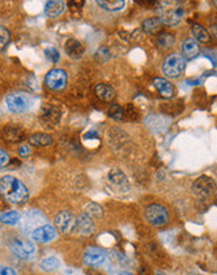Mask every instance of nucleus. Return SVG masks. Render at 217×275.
<instances>
[{"instance_id":"24","label":"nucleus","mask_w":217,"mask_h":275,"mask_svg":"<svg viewBox=\"0 0 217 275\" xmlns=\"http://www.w3.org/2000/svg\"><path fill=\"white\" fill-rule=\"evenodd\" d=\"M29 141L34 146H49L53 144V138L44 133H35L29 138Z\"/></svg>"},{"instance_id":"36","label":"nucleus","mask_w":217,"mask_h":275,"mask_svg":"<svg viewBox=\"0 0 217 275\" xmlns=\"http://www.w3.org/2000/svg\"><path fill=\"white\" fill-rule=\"evenodd\" d=\"M119 275H133V274H130V273H121Z\"/></svg>"},{"instance_id":"20","label":"nucleus","mask_w":217,"mask_h":275,"mask_svg":"<svg viewBox=\"0 0 217 275\" xmlns=\"http://www.w3.org/2000/svg\"><path fill=\"white\" fill-rule=\"evenodd\" d=\"M94 92H96L97 97L103 101H112L113 99L116 98V90L113 89L109 84H105V83L97 84Z\"/></svg>"},{"instance_id":"18","label":"nucleus","mask_w":217,"mask_h":275,"mask_svg":"<svg viewBox=\"0 0 217 275\" xmlns=\"http://www.w3.org/2000/svg\"><path fill=\"white\" fill-rule=\"evenodd\" d=\"M61 110L57 106H45L43 109V114H42V120L49 126H54L55 124H58L59 119H61Z\"/></svg>"},{"instance_id":"34","label":"nucleus","mask_w":217,"mask_h":275,"mask_svg":"<svg viewBox=\"0 0 217 275\" xmlns=\"http://www.w3.org/2000/svg\"><path fill=\"white\" fill-rule=\"evenodd\" d=\"M9 161H10V157H9L8 153L5 150L0 149V169L5 168Z\"/></svg>"},{"instance_id":"12","label":"nucleus","mask_w":217,"mask_h":275,"mask_svg":"<svg viewBox=\"0 0 217 275\" xmlns=\"http://www.w3.org/2000/svg\"><path fill=\"white\" fill-rule=\"evenodd\" d=\"M75 218L70 212H61L55 216V227L62 233H70L74 229Z\"/></svg>"},{"instance_id":"16","label":"nucleus","mask_w":217,"mask_h":275,"mask_svg":"<svg viewBox=\"0 0 217 275\" xmlns=\"http://www.w3.org/2000/svg\"><path fill=\"white\" fill-rule=\"evenodd\" d=\"M153 86L156 88L159 95L163 98H172L174 94V86L166 78H154Z\"/></svg>"},{"instance_id":"11","label":"nucleus","mask_w":217,"mask_h":275,"mask_svg":"<svg viewBox=\"0 0 217 275\" xmlns=\"http://www.w3.org/2000/svg\"><path fill=\"white\" fill-rule=\"evenodd\" d=\"M106 259H107V255L102 249L98 248H89L87 252L84 253L83 261L86 265L92 268L101 267L106 263Z\"/></svg>"},{"instance_id":"22","label":"nucleus","mask_w":217,"mask_h":275,"mask_svg":"<svg viewBox=\"0 0 217 275\" xmlns=\"http://www.w3.org/2000/svg\"><path fill=\"white\" fill-rule=\"evenodd\" d=\"M3 137L5 140L12 141V143H17V141H19L21 139H23L24 135L23 130H22L21 128H18V126L14 125H8L5 126V129H4Z\"/></svg>"},{"instance_id":"23","label":"nucleus","mask_w":217,"mask_h":275,"mask_svg":"<svg viewBox=\"0 0 217 275\" xmlns=\"http://www.w3.org/2000/svg\"><path fill=\"white\" fill-rule=\"evenodd\" d=\"M22 215L17 210H9L0 214V223L5 224V225H17L21 221Z\"/></svg>"},{"instance_id":"35","label":"nucleus","mask_w":217,"mask_h":275,"mask_svg":"<svg viewBox=\"0 0 217 275\" xmlns=\"http://www.w3.org/2000/svg\"><path fill=\"white\" fill-rule=\"evenodd\" d=\"M0 275H17V272L10 267L0 265Z\"/></svg>"},{"instance_id":"14","label":"nucleus","mask_w":217,"mask_h":275,"mask_svg":"<svg viewBox=\"0 0 217 275\" xmlns=\"http://www.w3.org/2000/svg\"><path fill=\"white\" fill-rule=\"evenodd\" d=\"M74 230L82 235H90L94 230V225H93V219L89 215L82 214L78 218L75 219L74 223Z\"/></svg>"},{"instance_id":"17","label":"nucleus","mask_w":217,"mask_h":275,"mask_svg":"<svg viewBox=\"0 0 217 275\" xmlns=\"http://www.w3.org/2000/svg\"><path fill=\"white\" fill-rule=\"evenodd\" d=\"M65 10V3L64 1H58V0H53V1H46L44 6V14L50 19L61 17Z\"/></svg>"},{"instance_id":"29","label":"nucleus","mask_w":217,"mask_h":275,"mask_svg":"<svg viewBox=\"0 0 217 275\" xmlns=\"http://www.w3.org/2000/svg\"><path fill=\"white\" fill-rule=\"evenodd\" d=\"M108 115L112 119H114V120H122L125 118V110L122 109L119 105H117V104H113V105H110L109 109H108Z\"/></svg>"},{"instance_id":"32","label":"nucleus","mask_w":217,"mask_h":275,"mask_svg":"<svg viewBox=\"0 0 217 275\" xmlns=\"http://www.w3.org/2000/svg\"><path fill=\"white\" fill-rule=\"evenodd\" d=\"M44 54H45L46 59H48L49 61H52V63H57V61L59 60V58H61V55H59V52L55 48L45 49Z\"/></svg>"},{"instance_id":"2","label":"nucleus","mask_w":217,"mask_h":275,"mask_svg":"<svg viewBox=\"0 0 217 275\" xmlns=\"http://www.w3.org/2000/svg\"><path fill=\"white\" fill-rule=\"evenodd\" d=\"M157 14L161 24L166 26H177L182 21L185 8L180 1H162L157 6Z\"/></svg>"},{"instance_id":"5","label":"nucleus","mask_w":217,"mask_h":275,"mask_svg":"<svg viewBox=\"0 0 217 275\" xmlns=\"http://www.w3.org/2000/svg\"><path fill=\"white\" fill-rule=\"evenodd\" d=\"M9 249L12 250L17 258L23 259V260H29L35 254V247L32 241L23 238H13L9 241Z\"/></svg>"},{"instance_id":"3","label":"nucleus","mask_w":217,"mask_h":275,"mask_svg":"<svg viewBox=\"0 0 217 275\" xmlns=\"http://www.w3.org/2000/svg\"><path fill=\"white\" fill-rule=\"evenodd\" d=\"M6 106L14 114H23L30 110L34 104V98L28 93L17 92L9 94L5 99Z\"/></svg>"},{"instance_id":"21","label":"nucleus","mask_w":217,"mask_h":275,"mask_svg":"<svg viewBox=\"0 0 217 275\" xmlns=\"http://www.w3.org/2000/svg\"><path fill=\"white\" fill-rule=\"evenodd\" d=\"M97 4L99 8L105 9L107 12H119V10H123L126 6L125 0H98Z\"/></svg>"},{"instance_id":"8","label":"nucleus","mask_w":217,"mask_h":275,"mask_svg":"<svg viewBox=\"0 0 217 275\" xmlns=\"http://www.w3.org/2000/svg\"><path fill=\"white\" fill-rule=\"evenodd\" d=\"M43 219V214L38 212V210L26 212L21 218V221H19V223H21V229L23 230V233H25V234H30L35 228L41 227Z\"/></svg>"},{"instance_id":"33","label":"nucleus","mask_w":217,"mask_h":275,"mask_svg":"<svg viewBox=\"0 0 217 275\" xmlns=\"http://www.w3.org/2000/svg\"><path fill=\"white\" fill-rule=\"evenodd\" d=\"M18 154L21 155L22 158H28V157L32 154V148H30V145H28V144H23V145L19 146Z\"/></svg>"},{"instance_id":"26","label":"nucleus","mask_w":217,"mask_h":275,"mask_svg":"<svg viewBox=\"0 0 217 275\" xmlns=\"http://www.w3.org/2000/svg\"><path fill=\"white\" fill-rule=\"evenodd\" d=\"M59 268H61V260L58 258H55V256L45 258L41 263V269L46 273H53L55 270H58Z\"/></svg>"},{"instance_id":"7","label":"nucleus","mask_w":217,"mask_h":275,"mask_svg":"<svg viewBox=\"0 0 217 275\" xmlns=\"http://www.w3.org/2000/svg\"><path fill=\"white\" fill-rule=\"evenodd\" d=\"M216 189V183L210 177H201V178L196 179L195 183L192 184V192L198 198H209L215 193Z\"/></svg>"},{"instance_id":"31","label":"nucleus","mask_w":217,"mask_h":275,"mask_svg":"<svg viewBox=\"0 0 217 275\" xmlns=\"http://www.w3.org/2000/svg\"><path fill=\"white\" fill-rule=\"evenodd\" d=\"M9 41H10V33H9L8 29L4 28L3 25H0V50L6 48Z\"/></svg>"},{"instance_id":"1","label":"nucleus","mask_w":217,"mask_h":275,"mask_svg":"<svg viewBox=\"0 0 217 275\" xmlns=\"http://www.w3.org/2000/svg\"><path fill=\"white\" fill-rule=\"evenodd\" d=\"M0 193L12 204H23L29 199V190L25 184L13 175H5L0 179Z\"/></svg>"},{"instance_id":"37","label":"nucleus","mask_w":217,"mask_h":275,"mask_svg":"<svg viewBox=\"0 0 217 275\" xmlns=\"http://www.w3.org/2000/svg\"><path fill=\"white\" fill-rule=\"evenodd\" d=\"M157 275H166V274H163V273H157Z\"/></svg>"},{"instance_id":"15","label":"nucleus","mask_w":217,"mask_h":275,"mask_svg":"<svg viewBox=\"0 0 217 275\" xmlns=\"http://www.w3.org/2000/svg\"><path fill=\"white\" fill-rule=\"evenodd\" d=\"M64 50L67 53V55L72 59H75L78 60L83 57L84 52H86V48H84L83 44L81 41H78L77 39H69L67 40L65 45H64Z\"/></svg>"},{"instance_id":"10","label":"nucleus","mask_w":217,"mask_h":275,"mask_svg":"<svg viewBox=\"0 0 217 275\" xmlns=\"http://www.w3.org/2000/svg\"><path fill=\"white\" fill-rule=\"evenodd\" d=\"M57 236V229L49 224H43L30 233V238L37 243H49Z\"/></svg>"},{"instance_id":"30","label":"nucleus","mask_w":217,"mask_h":275,"mask_svg":"<svg viewBox=\"0 0 217 275\" xmlns=\"http://www.w3.org/2000/svg\"><path fill=\"white\" fill-rule=\"evenodd\" d=\"M86 214L89 215L90 218H94V216L101 218L102 215H103V209H102L98 204H94V203L88 204L87 208H86Z\"/></svg>"},{"instance_id":"4","label":"nucleus","mask_w":217,"mask_h":275,"mask_svg":"<svg viewBox=\"0 0 217 275\" xmlns=\"http://www.w3.org/2000/svg\"><path fill=\"white\" fill-rule=\"evenodd\" d=\"M186 68V59L182 55L174 53V54L168 55L165 59L163 63V73L167 78L171 79H177L182 75Z\"/></svg>"},{"instance_id":"25","label":"nucleus","mask_w":217,"mask_h":275,"mask_svg":"<svg viewBox=\"0 0 217 275\" xmlns=\"http://www.w3.org/2000/svg\"><path fill=\"white\" fill-rule=\"evenodd\" d=\"M191 30L196 41L198 40L201 41V43H207V41H210V39H211V35L209 34V32H207L202 25H200V24H192Z\"/></svg>"},{"instance_id":"28","label":"nucleus","mask_w":217,"mask_h":275,"mask_svg":"<svg viewBox=\"0 0 217 275\" xmlns=\"http://www.w3.org/2000/svg\"><path fill=\"white\" fill-rule=\"evenodd\" d=\"M161 21L158 20V18H148L146 20H143L142 23V29L145 33H156L159 28H161Z\"/></svg>"},{"instance_id":"9","label":"nucleus","mask_w":217,"mask_h":275,"mask_svg":"<svg viewBox=\"0 0 217 275\" xmlns=\"http://www.w3.org/2000/svg\"><path fill=\"white\" fill-rule=\"evenodd\" d=\"M67 73L63 69H53L45 77L46 86L52 90H62L67 85Z\"/></svg>"},{"instance_id":"13","label":"nucleus","mask_w":217,"mask_h":275,"mask_svg":"<svg viewBox=\"0 0 217 275\" xmlns=\"http://www.w3.org/2000/svg\"><path fill=\"white\" fill-rule=\"evenodd\" d=\"M108 180L116 189L121 192H126L130 189V181H128L127 175L119 169H112L108 173Z\"/></svg>"},{"instance_id":"27","label":"nucleus","mask_w":217,"mask_h":275,"mask_svg":"<svg viewBox=\"0 0 217 275\" xmlns=\"http://www.w3.org/2000/svg\"><path fill=\"white\" fill-rule=\"evenodd\" d=\"M174 44V37L171 33H162L157 38V45L162 50H167V49L172 48Z\"/></svg>"},{"instance_id":"6","label":"nucleus","mask_w":217,"mask_h":275,"mask_svg":"<svg viewBox=\"0 0 217 275\" xmlns=\"http://www.w3.org/2000/svg\"><path fill=\"white\" fill-rule=\"evenodd\" d=\"M145 215L148 223L153 227H162L170 218L167 209L161 204H150L146 208Z\"/></svg>"},{"instance_id":"19","label":"nucleus","mask_w":217,"mask_h":275,"mask_svg":"<svg viewBox=\"0 0 217 275\" xmlns=\"http://www.w3.org/2000/svg\"><path fill=\"white\" fill-rule=\"evenodd\" d=\"M182 57L187 58V59H195L196 57H198L200 54V45L195 39L192 38H187L185 41L182 43Z\"/></svg>"}]
</instances>
